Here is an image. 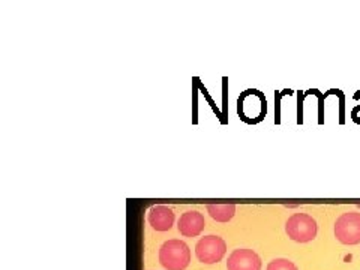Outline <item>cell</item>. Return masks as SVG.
Instances as JSON below:
<instances>
[{
    "label": "cell",
    "mask_w": 360,
    "mask_h": 270,
    "mask_svg": "<svg viewBox=\"0 0 360 270\" xmlns=\"http://www.w3.org/2000/svg\"><path fill=\"white\" fill-rule=\"evenodd\" d=\"M209 215L218 222H229L233 219L236 213L234 205H209L207 206Z\"/></svg>",
    "instance_id": "ba28073f"
},
{
    "label": "cell",
    "mask_w": 360,
    "mask_h": 270,
    "mask_svg": "<svg viewBox=\"0 0 360 270\" xmlns=\"http://www.w3.org/2000/svg\"><path fill=\"white\" fill-rule=\"evenodd\" d=\"M266 270H299V269L295 263L285 260V258H276V260L270 262L267 264Z\"/></svg>",
    "instance_id": "9c48e42d"
},
{
    "label": "cell",
    "mask_w": 360,
    "mask_h": 270,
    "mask_svg": "<svg viewBox=\"0 0 360 270\" xmlns=\"http://www.w3.org/2000/svg\"><path fill=\"white\" fill-rule=\"evenodd\" d=\"M317 222L307 213H295L285 222V233L291 240L297 243H308L317 238Z\"/></svg>",
    "instance_id": "7a4b0ae2"
},
{
    "label": "cell",
    "mask_w": 360,
    "mask_h": 270,
    "mask_svg": "<svg viewBox=\"0 0 360 270\" xmlns=\"http://www.w3.org/2000/svg\"><path fill=\"white\" fill-rule=\"evenodd\" d=\"M191 262L189 246L184 240H168L160 250V263L167 270H185Z\"/></svg>",
    "instance_id": "6da1fadb"
},
{
    "label": "cell",
    "mask_w": 360,
    "mask_h": 270,
    "mask_svg": "<svg viewBox=\"0 0 360 270\" xmlns=\"http://www.w3.org/2000/svg\"><path fill=\"white\" fill-rule=\"evenodd\" d=\"M229 270H262V258L252 250H234L227 262Z\"/></svg>",
    "instance_id": "5b68a950"
},
{
    "label": "cell",
    "mask_w": 360,
    "mask_h": 270,
    "mask_svg": "<svg viewBox=\"0 0 360 270\" xmlns=\"http://www.w3.org/2000/svg\"><path fill=\"white\" fill-rule=\"evenodd\" d=\"M205 227H206L205 217L195 210L185 212L184 215L180 217L179 225H177L180 234L185 236V238H197V236H200L201 231L205 230Z\"/></svg>",
    "instance_id": "8992f818"
},
{
    "label": "cell",
    "mask_w": 360,
    "mask_h": 270,
    "mask_svg": "<svg viewBox=\"0 0 360 270\" xmlns=\"http://www.w3.org/2000/svg\"><path fill=\"white\" fill-rule=\"evenodd\" d=\"M227 252V245L219 236H205L200 239L195 246V255L198 262L205 264H215L222 260V257Z\"/></svg>",
    "instance_id": "277c9868"
},
{
    "label": "cell",
    "mask_w": 360,
    "mask_h": 270,
    "mask_svg": "<svg viewBox=\"0 0 360 270\" xmlns=\"http://www.w3.org/2000/svg\"><path fill=\"white\" fill-rule=\"evenodd\" d=\"M148 221L152 229L156 231H168L172 230L174 224V213L167 206H155L149 210Z\"/></svg>",
    "instance_id": "52a82bcc"
},
{
    "label": "cell",
    "mask_w": 360,
    "mask_h": 270,
    "mask_svg": "<svg viewBox=\"0 0 360 270\" xmlns=\"http://www.w3.org/2000/svg\"><path fill=\"white\" fill-rule=\"evenodd\" d=\"M335 238L342 245L360 243V213L347 212L335 222Z\"/></svg>",
    "instance_id": "3957f363"
}]
</instances>
